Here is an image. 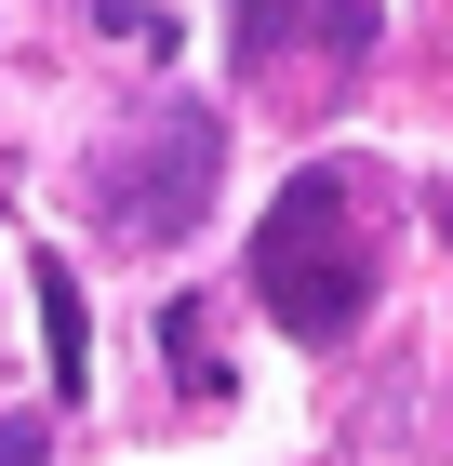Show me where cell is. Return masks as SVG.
I'll list each match as a JSON object with an SVG mask.
<instances>
[{
    "instance_id": "6da1fadb",
    "label": "cell",
    "mask_w": 453,
    "mask_h": 466,
    "mask_svg": "<svg viewBox=\"0 0 453 466\" xmlns=\"http://www.w3.org/2000/svg\"><path fill=\"white\" fill-rule=\"evenodd\" d=\"M253 307H267L293 347H334V333L374 307V240H360V187L320 160L253 214Z\"/></svg>"
},
{
    "instance_id": "7a4b0ae2",
    "label": "cell",
    "mask_w": 453,
    "mask_h": 466,
    "mask_svg": "<svg viewBox=\"0 0 453 466\" xmlns=\"http://www.w3.org/2000/svg\"><path fill=\"white\" fill-rule=\"evenodd\" d=\"M213 174H227V120L213 107H187V94H147L134 120H107V147L80 160V200H94V227L107 240H160L174 253L187 227L213 214Z\"/></svg>"
},
{
    "instance_id": "3957f363",
    "label": "cell",
    "mask_w": 453,
    "mask_h": 466,
    "mask_svg": "<svg viewBox=\"0 0 453 466\" xmlns=\"http://www.w3.org/2000/svg\"><path fill=\"white\" fill-rule=\"evenodd\" d=\"M374 40H386L374 0H227V54H241V94L267 120L347 107V80L374 67Z\"/></svg>"
},
{
    "instance_id": "277c9868",
    "label": "cell",
    "mask_w": 453,
    "mask_h": 466,
    "mask_svg": "<svg viewBox=\"0 0 453 466\" xmlns=\"http://www.w3.org/2000/svg\"><path fill=\"white\" fill-rule=\"evenodd\" d=\"M40 333H54V400H80V280H67V253H40Z\"/></svg>"
},
{
    "instance_id": "5b68a950",
    "label": "cell",
    "mask_w": 453,
    "mask_h": 466,
    "mask_svg": "<svg viewBox=\"0 0 453 466\" xmlns=\"http://www.w3.org/2000/svg\"><path fill=\"white\" fill-rule=\"evenodd\" d=\"M94 27H107V40H147V67L174 54V14H160V0H94Z\"/></svg>"
},
{
    "instance_id": "8992f818",
    "label": "cell",
    "mask_w": 453,
    "mask_h": 466,
    "mask_svg": "<svg viewBox=\"0 0 453 466\" xmlns=\"http://www.w3.org/2000/svg\"><path fill=\"white\" fill-rule=\"evenodd\" d=\"M0 466H40V413H14V427H0Z\"/></svg>"
}]
</instances>
